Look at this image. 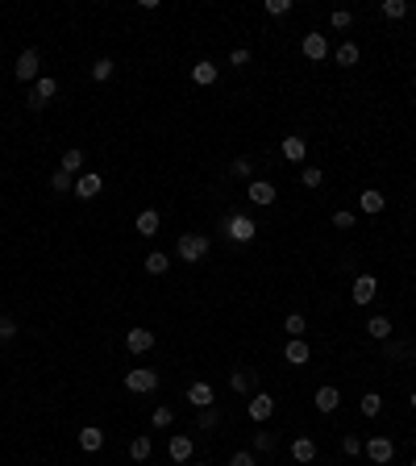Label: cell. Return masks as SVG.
<instances>
[{"mask_svg":"<svg viewBox=\"0 0 416 466\" xmlns=\"http://www.w3.org/2000/svg\"><path fill=\"white\" fill-rule=\"evenodd\" d=\"M263 13H267V17H288V13H292V0H267Z\"/></svg>","mask_w":416,"mask_h":466,"instance_id":"ab89813d","label":"cell"},{"mask_svg":"<svg viewBox=\"0 0 416 466\" xmlns=\"http://www.w3.org/2000/svg\"><path fill=\"white\" fill-rule=\"evenodd\" d=\"M246 413H250V421H254V425H267V421L275 417V396L254 392V396H250V404H246Z\"/></svg>","mask_w":416,"mask_h":466,"instance_id":"8992f818","label":"cell"},{"mask_svg":"<svg viewBox=\"0 0 416 466\" xmlns=\"http://www.w3.org/2000/svg\"><path fill=\"white\" fill-rule=\"evenodd\" d=\"M313 404H317V413H338L342 408V392L338 388H317V396H313Z\"/></svg>","mask_w":416,"mask_h":466,"instance_id":"ac0fdd59","label":"cell"},{"mask_svg":"<svg viewBox=\"0 0 416 466\" xmlns=\"http://www.w3.org/2000/svg\"><path fill=\"white\" fill-rule=\"evenodd\" d=\"M217 63H208V58H200L196 67H192V83H200V88H208V83H217Z\"/></svg>","mask_w":416,"mask_h":466,"instance_id":"7402d4cb","label":"cell"},{"mask_svg":"<svg viewBox=\"0 0 416 466\" xmlns=\"http://www.w3.org/2000/svg\"><path fill=\"white\" fill-rule=\"evenodd\" d=\"M75 442H79L83 454H96V450L104 446V429H100V425H83V429L75 433Z\"/></svg>","mask_w":416,"mask_h":466,"instance_id":"2e32d148","label":"cell"},{"mask_svg":"<svg viewBox=\"0 0 416 466\" xmlns=\"http://www.w3.org/2000/svg\"><path fill=\"white\" fill-rule=\"evenodd\" d=\"M142 271H146V275H167V271H171V254H163V250H154V254H146V263H142Z\"/></svg>","mask_w":416,"mask_h":466,"instance_id":"cb8c5ba5","label":"cell"},{"mask_svg":"<svg viewBox=\"0 0 416 466\" xmlns=\"http://www.w3.org/2000/svg\"><path fill=\"white\" fill-rule=\"evenodd\" d=\"M358 413H363V417H379V413H383V396H379V392H367V396L358 400Z\"/></svg>","mask_w":416,"mask_h":466,"instance_id":"f546056e","label":"cell"},{"mask_svg":"<svg viewBox=\"0 0 416 466\" xmlns=\"http://www.w3.org/2000/svg\"><path fill=\"white\" fill-rule=\"evenodd\" d=\"M58 171H67L71 179H79V175H83V150H67L63 163H58Z\"/></svg>","mask_w":416,"mask_h":466,"instance_id":"484cf974","label":"cell"},{"mask_svg":"<svg viewBox=\"0 0 416 466\" xmlns=\"http://www.w3.org/2000/svg\"><path fill=\"white\" fill-rule=\"evenodd\" d=\"M154 342H158V338H154L150 329H142V325L125 333V350H129V354H150V350H154Z\"/></svg>","mask_w":416,"mask_h":466,"instance_id":"9c48e42d","label":"cell"},{"mask_svg":"<svg viewBox=\"0 0 416 466\" xmlns=\"http://www.w3.org/2000/svg\"><path fill=\"white\" fill-rule=\"evenodd\" d=\"M342 454H346V458H358V454H363V442H358L354 433H342Z\"/></svg>","mask_w":416,"mask_h":466,"instance_id":"60d3db41","label":"cell"},{"mask_svg":"<svg viewBox=\"0 0 416 466\" xmlns=\"http://www.w3.org/2000/svg\"><path fill=\"white\" fill-rule=\"evenodd\" d=\"M329 25H333V29H350V25H354V13H350V8H333V13H329Z\"/></svg>","mask_w":416,"mask_h":466,"instance_id":"d590c367","label":"cell"},{"mask_svg":"<svg viewBox=\"0 0 416 466\" xmlns=\"http://www.w3.org/2000/svg\"><path fill=\"white\" fill-rule=\"evenodd\" d=\"M196 466H204V463H196Z\"/></svg>","mask_w":416,"mask_h":466,"instance_id":"c3c4849f","label":"cell"},{"mask_svg":"<svg viewBox=\"0 0 416 466\" xmlns=\"http://www.w3.org/2000/svg\"><path fill=\"white\" fill-rule=\"evenodd\" d=\"M413 354V346H388V358H408Z\"/></svg>","mask_w":416,"mask_h":466,"instance_id":"bcb514c9","label":"cell"},{"mask_svg":"<svg viewBox=\"0 0 416 466\" xmlns=\"http://www.w3.org/2000/svg\"><path fill=\"white\" fill-rule=\"evenodd\" d=\"M375 292H379V279H375V275H358L350 296H354V304H363V308H367V304L375 300Z\"/></svg>","mask_w":416,"mask_h":466,"instance_id":"4fadbf2b","label":"cell"},{"mask_svg":"<svg viewBox=\"0 0 416 466\" xmlns=\"http://www.w3.org/2000/svg\"><path fill=\"white\" fill-rule=\"evenodd\" d=\"M333 58H338V67H354V63L363 58V50H358L354 42H342V46L333 50Z\"/></svg>","mask_w":416,"mask_h":466,"instance_id":"4316f807","label":"cell"},{"mask_svg":"<svg viewBox=\"0 0 416 466\" xmlns=\"http://www.w3.org/2000/svg\"><path fill=\"white\" fill-rule=\"evenodd\" d=\"M300 50H304V58H313V63H325V58L333 54V46H329V38H325V33H304Z\"/></svg>","mask_w":416,"mask_h":466,"instance_id":"ba28073f","label":"cell"},{"mask_svg":"<svg viewBox=\"0 0 416 466\" xmlns=\"http://www.w3.org/2000/svg\"><path fill=\"white\" fill-rule=\"evenodd\" d=\"M0 338H4V342L17 338V321H13V317H0Z\"/></svg>","mask_w":416,"mask_h":466,"instance_id":"ee69618b","label":"cell"},{"mask_svg":"<svg viewBox=\"0 0 416 466\" xmlns=\"http://www.w3.org/2000/svg\"><path fill=\"white\" fill-rule=\"evenodd\" d=\"M150 425H154V429H171V425H175V413H171V408L163 404V408H154V417H150Z\"/></svg>","mask_w":416,"mask_h":466,"instance_id":"f35d334b","label":"cell"},{"mask_svg":"<svg viewBox=\"0 0 416 466\" xmlns=\"http://www.w3.org/2000/svg\"><path fill=\"white\" fill-rule=\"evenodd\" d=\"M113 71H117V67H113V58H96V63L88 67V75H92L96 83H108V79H113Z\"/></svg>","mask_w":416,"mask_h":466,"instance_id":"f1b7e54d","label":"cell"},{"mask_svg":"<svg viewBox=\"0 0 416 466\" xmlns=\"http://www.w3.org/2000/svg\"><path fill=\"white\" fill-rule=\"evenodd\" d=\"M167 454H171V463H192V454H196V442H192L188 433H171V442H167Z\"/></svg>","mask_w":416,"mask_h":466,"instance_id":"30bf717a","label":"cell"},{"mask_svg":"<svg viewBox=\"0 0 416 466\" xmlns=\"http://www.w3.org/2000/svg\"><path fill=\"white\" fill-rule=\"evenodd\" d=\"M363 454H367L375 466H388L396 458V442H392V438H371V442L363 446Z\"/></svg>","mask_w":416,"mask_h":466,"instance_id":"52a82bcc","label":"cell"},{"mask_svg":"<svg viewBox=\"0 0 416 466\" xmlns=\"http://www.w3.org/2000/svg\"><path fill=\"white\" fill-rule=\"evenodd\" d=\"M229 388H233L238 396H254L258 375H254V371H246V367H238V371H229Z\"/></svg>","mask_w":416,"mask_h":466,"instance_id":"9a60e30c","label":"cell"},{"mask_svg":"<svg viewBox=\"0 0 416 466\" xmlns=\"http://www.w3.org/2000/svg\"><path fill=\"white\" fill-rule=\"evenodd\" d=\"M246 196H250L258 208H267V204H275V183H267V179H250Z\"/></svg>","mask_w":416,"mask_h":466,"instance_id":"e0dca14e","label":"cell"},{"mask_svg":"<svg viewBox=\"0 0 416 466\" xmlns=\"http://www.w3.org/2000/svg\"><path fill=\"white\" fill-rule=\"evenodd\" d=\"M213 400H217V392H213V383H204V379H196L192 388H188V404L200 413V408H213Z\"/></svg>","mask_w":416,"mask_h":466,"instance_id":"8fae6325","label":"cell"},{"mask_svg":"<svg viewBox=\"0 0 416 466\" xmlns=\"http://www.w3.org/2000/svg\"><path fill=\"white\" fill-rule=\"evenodd\" d=\"M283 333H288V338H304V333H308V321H304L300 313H292V317L283 321Z\"/></svg>","mask_w":416,"mask_h":466,"instance_id":"836d02e7","label":"cell"},{"mask_svg":"<svg viewBox=\"0 0 416 466\" xmlns=\"http://www.w3.org/2000/svg\"><path fill=\"white\" fill-rule=\"evenodd\" d=\"M50 192H58V196H67V192H75V179H71L67 171H54V175H50Z\"/></svg>","mask_w":416,"mask_h":466,"instance_id":"d6a6232c","label":"cell"},{"mask_svg":"<svg viewBox=\"0 0 416 466\" xmlns=\"http://www.w3.org/2000/svg\"><path fill=\"white\" fill-rule=\"evenodd\" d=\"M383 208H388V196H383V192L367 188V192L358 196V213H371V217H375V213H383Z\"/></svg>","mask_w":416,"mask_h":466,"instance_id":"44dd1931","label":"cell"},{"mask_svg":"<svg viewBox=\"0 0 416 466\" xmlns=\"http://www.w3.org/2000/svg\"><path fill=\"white\" fill-rule=\"evenodd\" d=\"M225 233H229V242L246 246V242H254V238H258V221H254V217L233 213V217H225Z\"/></svg>","mask_w":416,"mask_h":466,"instance_id":"3957f363","label":"cell"},{"mask_svg":"<svg viewBox=\"0 0 416 466\" xmlns=\"http://www.w3.org/2000/svg\"><path fill=\"white\" fill-rule=\"evenodd\" d=\"M125 388H129L133 396H150V392L158 388V371H154V367H133V371L125 375Z\"/></svg>","mask_w":416,"mask_h":466,"instance_id":"277c9868","label":"cell"},{"mask_svg":"<svg viewBox=\"0 0 416 466\" xmlns=\"http://www.w3.org/2000/svg\"><path fill=\"white\" fill-rule=\"evenodd\" d=\"M367 333H371L375 342H388V338H392V317H383V313H375V317L367 321Z\"/></svg>","mask_w":416,"mask_h":466,"instance_id":"d4e9b609","label":"cell"},{"mask_svg":"<svg viewBox=\"0 0 416 466\" xmlns=\"http://www.w3.org/2000/svg\"><path fill=\"white\" fill-rule=\"evenodd\" d=\"M150 454H154V442H150V438H146V433H142V438H133V442H129V458H133V463H146V458H150Z\"/></svg>","mask_w":416,"mask_h":466,"instance_id":"83f0119b","label":"cell"},{"mask_svg":"<svg viewBox=\"0 0 416 466\" xmlns=\"http://www.w3.org/2000/svg\"><path fill=\"white\" fill-rule=\"evenodd\" d=\"M283 358H288L292 367H304V363L313 358V350H308V338H288V346H283Z\"/></svg>","mask_w":416,"mask_h":466,"instance_id":"5bb4252c","label":"cell"},{"mask_svg":"<svg viewBox=\"0 0 416 466\" xmlns=\"http://www.w3.org/2000/svg\"><path fill=\"white\" fill-rule=\"evenodd\" d=\"M54 92H58V79H50V75H38V79H33V92H29V100H25V104L38 113V108H46V104L54 100Z\"/></svg>","mask_w":416,"mask_h":466,"instance_id":"5b68a950","label":"cell"},{"mask_svg":"<svg viewBox=\"0 0 416 466\" xmlns=\"http://www.w3.org/2000/svg\"><path fill=\"white\" fill-rule=\"evenodd\" d=\"M408 404H413V408H416V392H413V396H408Z\"/></svg>","mask_w":416,"mask_h":466,"instance_id":"7dc6e473","label":"cell"},{"mask_svg":"<svg viewBox=\"0 0 416 466\" xmlns=\"http://www.w3.org/2000/svg\"><path fill=\"white\" fill-rule=\"evenodd\" d=\"M292 458L300 466H308L317 458V442H313V438H296V442H292Z\"/></svg>","mask_w":416,"mask_h":466,"instance_id":"603a6c76","label":"cell"},{"mask_svg":"<svg viewBox=\"0 0 416 466\" xmlns=\"http://www.w3.org/2000/svg\"><path fill=\"white\" fill-rule=\"evenodd\" d=\"M283 158H288V163H304V158H308V142H304L300 133H288V138H283Z\"/></svg>","mask_w":416,"mask_h":466,"instance_id":"d6986e66","label":"cell"},{"mask_svg":"<svg viewBox=\"0 0 416 466\" xmlns=\"http://www.w3.org/2000/svg\"><path fill=\"white\" fill-rule=\"evenodd\" d=\"M229 63H233V67H246V63H250V50H246V46L229 50Z\"/></svg>","mask_w":416,"mask_h":466,"instance_id":"f6af8a7d","label":"cell"},{"mask_svg":"<svg viewBox=\"0 0 416 466\" xmlns=\"http://www.w3.org/2000/svg\"><path fill=\"white\" fill-rule=\"evenodd\" d=\"M354 221H358V213H350V208H338L333 213V225L338 229H354Z\"/></svg>","mask_w":416,"mask_h":466,"instance_id":"b9f144b4","label":"cell"},{"mask_svg":"<svg viewBox=\"0 0 416 466\" xmlns=\"http://www.w3.org/2000/svg\"><path fill=\"white\" fill-rule=\"evenodd\" d=\"M158 225H163L158 208H142V213H138V221H133V229H138L142 238H154V233H158Z\"/></svg>","mask_w":416,"mask_h":466,"instance_id":"ffe728a7","label":"cell"},{"mask_svg":"<svg viewBox=\"0 0 416 466\" xmlns=\"http://www.w3.org/2000/svg\"><path fill=\"white\" fill-rule=\"evenodd\" d=\"M13 75H17L21 83H33V79L42 75V50H38V46H25V50L17 54V67H13Z\"/></svg>","mask_w":416,"mask_h":466,"instance_id":"7a4b0ae2","label":"cell"},{"mask_svg":"<svg viewBox=\"0 0 416 466\" xmlns=\"http://www.w3.org/2000/svg\"><path fill=\"white\" fill-rule=\"evenodd\" d=\"M100 188H104V179H100L96 171H83V175L75 179V196H79V200H96Z\"/></svg>","mask_w":416,"mask_h":466,"instance_id":"7c38bea8","label":"cell"},{"mask_svg":"<svg viewBox=\"0 0 416 466\" xmlns=\"http://www.w3.org/2000/svg\"><path fill=\"white\" fill-rule=\"evenodd\" d=\"M254 454H275V433L271 429H258L254 433Z\"/></svg>","mask_w":416,"mask_h":466,"instance_id":"e575fe53","label":"cell"},{"mask_svg":"<svg viewBox=\"0 0 416 466\" xmlns=\"http://www.w3.org/2000/svg\"><path fill=\"white\" fill-rule=\"evenodd\" d=\"M379 8H383V17H392V21H404V17H408V0H383Z\"/></svg>","mask_w":416,"mask_h":466,"instance_id":"1f68e13d","label":"cell"},{"mask_svg":"<svg viewBox=\"0 0 416 466\" xmlns=\"http://www.w3.org/2000/svg\"><path fill=\"white\" fill-rule=\"evenodd\" d=\"M217 425H221V413H217V408H200V413H196V429H200V433H208V429H217Z\"/></svg>","mask_w":416,"mask_h":466,"instance_id":"4dcf8cb0","label":"cell"},{"mask_svg":"<svg viewBox=\"0 0 416 466\" xmlns=\"http://www.w3.org/2000/svg\"><path fill=\"white\" fill-rule=\"evenodd\" d=\"M413 466H416V458H413Z\"/></svg>","mask_w":416,"mask_h":466,"instance_id":"681fc988","label":"cell"},{"mask_svg":"<svg viewBox=\"0 0 416 466\" xmlns=\"http://www.w3.org/2000/svg\"><path fill=\"white\" fill-rule=\"evenodd\" d=\"M229 171H233V179H246V183L254 179V163H250V158H233V167H229Z\"/></svg>","mask_w":416,"mask_h":466,"instance_id":"8d00e7d4","label":"cell"},{"mask_svg":"<svg viewBox=\"0 0 416 466\" xmlns=\"http://www.w3.org/2000/svg\"><path fill=\"white\" fill-rule=\"evenodd\" d=\"M229 466H258V454H254V450H238V454L229 458Z\"/></svg>","mask_w":416,"mask_h":466,"instance_id":"7bdbcfd3","label":"cell"},{"mask_svg":"<svg viewBox=\"0 0 416 466\" xmlns=\"http://www.w3.org/2000/svg\"><path fill=\"white\" fill-rule=\"evenodd\" d=\"M300 183H304V188H321V183H325V171H321V167H304V171H300Z\"/></svg>","mask_w":416,"mask_h":466,"instance_id":"74e56055","label":"cell"},{"mask_svg":"<svg viewBox=\"0 0 416 466\" xmlns=\"http://www.w3.org/2000/svg\"><path fill=\"white\" fill-rule=\"evenodd\" d=\"M175 254H179L183 263H204V258H208V233H179Z\"/></svg>","mask_w":416,"mask_h":466,"instance_id":"6da1fadb","label":"cell"}]
</instances>
